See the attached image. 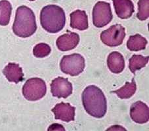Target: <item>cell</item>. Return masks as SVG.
I'll use <instances>...</instances> for the list:
<instances>
[{"label": "cell", "instance_id": "7", "mask_svg": "<svg viewBox=\"0 0 149 131\" xmlns=\"http://www.w3.org/2000/svg\"><path fill=\"white\" fill-rule=\"evenodd\" d=\"M112 13L109 3L99 1L93 9V23L97 28H102L112 20Z\"/></svg>", "mask_w": 149, "mask_h": 131}, {"label": "cell", "instance_id": "3", "mask_svg": "<svg viewBox=\"0 0 149 131\" xmlns=\"http://www.w3.org/2000/svg\"><path fill=\"white\" fill-rule=\"evenodd\" d=\"M40 22L45 31L56 34L62 30L66 24L65 12L61 7L49 5L41 11Z\"/></svg>", "mask_w": 149, "mask_h": 131}, {"label": "cell", "instance_id": "19", "mask_svg": "<svg viewBox=\"0 0 149 131\" xmlns=\"http://www.w3.org/2000/svg\"><path fill=\"white\" fill-rule=\"evenodd\" d=\"M148 56L134 55L129 60V68L133 73L145 67L148 62Z\"/></svg>", "mask_w": 149, "mask_h": 131}, {"label": "cell", "instance_id": "15", "mask_svg": "<svg viewBox=\"0 0 149 131\" xmlns=\"http://www.w3.org/2000/svg\"><path fill=\"white\" fill-rule=\"evenodd\" d=\"M70 16L72 28L79 30H85L88 28V17L86 12L81 10H76L72 12Z\"/></svg>", "mask_w": 149, "mask_h": 131}, {"label": "cell", "instance_id": "6", "mask_svg": "<svg viewBox=\"0 0 149 131\" xmlns=\"http://www.w3.org/2000/svg\"><path fill=\"white\" fill-rule=\"evenodd\" d=\"M125 37V28L120 24L112 25L101 34L102 42L110 47H118L122 45Z\"/></svg>", "mask_w": 149, "mask_h": 131}, {"label": "cell", "instance_id": "20", "mask_svg": "<svg viewBox=\"0 0 149 131\" xmlns=\"http://www.w3.org/2000/svg\"><path fill=\"white\" fill-rule=\"evenodd\" d=\"M149 16V0H139L138 2L137 17L140 20H145Z\"/></svg>", "mask_w": 149, "mask_h": 131}, {"label": "cell", "instance_id": "16", "mask_svg": "<svg viewBox=\"0 0 149 131\" xmlns=\"http://www.w3.org/2000/svg\"><path fill=\"white\" fill-rule=\"evenodd\" d=\"M147 43V40L142 35L135 34L129 37L127 42V47L130 51H139L145 49Z\"/></svg>", "mask_w": 149, "mask_h": 131}, {"label": "cell", "instance_id": "10", "mask_svg": "<svg viewBox=\"0 0 149 131\" xmlns=\"http://www.w3.org/2000/svg\"><path fill=\"white\" fill-rule=\"evenodd\" d=\"M55 114V119H59L65 122H70L75 118V107L72 106L70 104L61 102L56 104L51 110Z\"/></svg>", "mask_w": 149, "mask_h": 131}, {"label": "cell", "instance_id": "8", "mask_svg": "<svg viewBox=\"0 0 149 131\" xmlns=\"http://www.w3.org/2000/svg\"><path fill=\"white\" fill-rule=\"evenodd\" d=\"M72 85L67 79L58 77L51 83V92L52 95L58 98H66L72 93Z\"/></svg>", "mask_w": 149, "mask_h": 131}, {"label": "cell", "instance_id": "22", "mask_svg": "<svg viewBox=\"0 0 149 131\" xmlns=\"http://www.w3.org/2000/svg\"><path fill=\"white\" fill-rule=\"evenodd\" d=\"M48 130H65V128H64L61 125L53 124L50 126L49 128H48Z\"/></svg>", "mask_w": 149, "mask_h": 131}, {"label": "cell", "instance_id": "21", "mask_svg": "<svg viewBox=\"0 0 149 131\" xmlns=\"http://www.w3.org/2000/svg\"><path fill=\"white\" fill-rule=\"evenodd\" d=\"M51 51L50 46L46 43H39L36 45L33 50L34 55L37 58H43L47 56Z\"/></svg>", "mask_w": 149, "mask_h": 131}, {"label": "cell", "instance_id": "17", "mask_svg": "<svg viewBox=\"0 0 149 131\" xmlns=\"http://www.w3.org/2000/svg\"><path fill=\"white\" fill-rule=\"evenodd\" d=\"M137 90V85L135 81V79H132V82H126L124 86L122 88L112 91L113 93H115L117 96L121 99H128L132 97L135 93Z\"/></svg>", "mask_w": 149, "mask_h": 131}, {"label": "cell", "instance_id": "12", "mask_svg": "<svg viewBox=\"0 0 149 131\" xmlns=\"http://www.w3.org/2000/svg\"><path fill=\"white\" fill-rule=\"evenodd\" d=\"M115 12L122 19H129L135 11L134 5L131 0H112Z\"/></svg>", "mask_w": 149, "mask_h": 131}, {"label": "cell", "instance_id": "9", "mask_svg": "<svg viewBox=\"0 0 149 131\" xmlns=\"http://www.w3.org/2000/svg\"><path fill=\"white\" fill-rule=\"evenodd\" d=\"M130 117L133 121L144 124L148 121L149 110L147 105L141 101L133 103L130 107Z\"/></svg>", "mask_w": 149, "mask_h": 131}, {"label": "cell", "instance_id": "5", "mask_svg": "<svg viewBox=\"0 0 149 131\" xmlns=\"http://www.w3.org/2000/svg\"><path fill=\"white\" fill-rule=\"evenodd\" d=\"M60 68L64 73L77 76L84 70L85 59L79 54L64 56L61 60Z\"/></svg>", "mask_w": 149, "mask_h": 131}, {"label": "cell", "instance_id": "4", "mask_svg": "<svg viewBox=\"0 0 149 131\" xmlns=\"http://www.w3.org/2000/svg\"><path fill=\"white\" fill-rule=\"evenodd\" d=\"M47 87L43 79L34 78L28 79L22 87V94L29 101H36L45 96Z\"/></svg>", "mask_w": 149, "mask_h": 131}, {"label": "cell", "instance_id": "14", "mask_svg": "<svg viewBox=\"0 0 149 131\" xmlns=\"http://www.w3.org/2000/svg\"><path fill=\"white\" fill-rule=\"evenodd\" d=\"M107 64L109 70L114 73H120L125 68L124 58L121 53L114 51L110 54L107 58Z\"/></svg>", "mask_w": 149, "mask_h": 131}, {"label": "cell", "instance_id": "18", "mask_svg": "<svg viewBox=\"0 0 149 131\" xmlns=\"http://www.w3.org/2000/svg\"><path fill=\"white\" fill-rule=\"evenodd\" d=\"M12 11V6L9 1L2 0L0 1V25L9 24Z\"/></svg>", "mask_w": 149, "mask_h": 131}, {"label": "cell", "instance_id": "13", "mask_svg": "<svg viewBox=\"0 0 149 131\" xmlns=\"http://www.w3.org/2000/svg\"><path fill=\"white\" fill-rule=\"evenodd\" d=\"M3 73L10 82L19 83L24 79V73L22 69L16 63H9L4 68Z\"/></svg>", "mask_w": 149, "mask_h": 131}, {"label": "cell", "instance_id": "2", "mask_svg": "<svg viewBox=\"0 0 149 131\" xmlns=\"http://www.w3.org/2000/svg\"><path fill=\"white\" fill-rule=\"evenodd\" d=\"M37 30L36 17L32 9L25 6L17 9L13 31L18 37L26 38L34 34Z\"/></svg>", "mask_w": 149, "mask_h": 131}, {"label": "cell", "instance_id": "1", "mask_svg": "<svg viewBox=\"0 0 149 131\" xmlns=\"http://www.w3.org/2000/svg\"><path fill=\"white\" fill-rule=\"evenodd\" d=\"M82 102L87 114L96 118L103 117L107 113V100L98 87L89 85L82 93Z\"/></svg>", "mask_w": 149, "mask_h": 131}, {"label": "cell", "instance_id": "23", "mask_svg": "<svg viewBox=\"0 0 149 131\" xmlns=\"http://www.w3.org/2000/svg\"><path fill=\"white\" fill-rule=\"evenodd\" d=\"M29 1H35V0H29Z\"/></svg>", "mask_w": 149, "mask_h": 131}, {"label": "cell", "instance_id": "11", "mask_svg": "<svg viewBox=\"0 0 149 131\" xmlns=\"http://www.w3.org/2000/svg\"><path fill=\"white\" fill-rule=\"evenodd\" d=\"M79 42V35L76 33L68 32L56 40V46L61 51H68L76 48Z\"/></svg>", "mask_w": 149, "mask_h": 131}]
</instances>
